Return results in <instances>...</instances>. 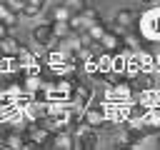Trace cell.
Wrapping results in <instances>:
<instances>
[{"mask_svg": "<svg viewBox=\"0 0 160 150\" xmlns=\"http://www.w3.org/2000/svg\"><path fill=\"white\" fill-rule=\"evenodd\" d=\"M108 118V108L105 105H85L82 108V125H90V128H100V122Z\"/></svg>", "mask_w": 160, "mask_h": 150, "instance_id": "6da1fadb", "label": "cell"}, {"mask_svg": "<svg viewBox=\"0 0 160 150\" xmlns=\"http://www.w3.org/2000/svg\"><path fill=\"white\" fill-rule=\"evenodd\" d=\"M98 42H100V48H102L105 52H112V55L120 52V50L125 48V45H122V32H120V30H105L102 38H100Z\"/></svg>", "mask_w": 160, "mask_h": 150, "instance_id": "7a4b0ae2", "label": "cell"}, {"mask_svg": "<svg viewBox=\"0 0 160 150\" xmlns=\"http://www.w3.org/2000/svg\"><path fill=\"white\" fill-rule=\"evenodd\" d=\"M138 18H140V15H138L135 10H120V12H115L112 22H115V28H118L120 32H132Z\"/></svg>", "mask_w": 160, "mask_h": 150, "instance_id": "3957f363", "label": "cell"}, {"mask_svg": "<svg viewBox=\"0 0 160 150\" xmlns=\"http://www.w3.org/2000/svg\"><path fill=\"white\" fill-rule=\"evenodd\" d=\"M78 135H75V148H82V150H92V148H98V135H95V128H78L75 130Z\"/></svg>", "mask_w": 160, "mask_h": 150, "instance_id": "277c9868", "label": "cell"}, {"mask_svg": "<svg viewBox=\"0 0 160 150\" xmlns=\"http://www.w3.org/2000/svg\"><path fill=\"white\" fill-rule=\"evenodd\" d=\"M50 148H60V150L75 148V135H72V130H68V128L55 130V132L50 135Z\"/></svg>", "mask_w": 160, "mask_h": 150, "instance_id": "5b68a950", "label": "cell"}, {"mask_svg": "<svg viewBox=\"0 0 160 150\" xmlns=\"http://www.w3.org/2000/svg\"><path fill=\"white\" fill-rule=\"evenodd\" d=\"M50 135H52V130H48L45 125H32L25 130V138H30L38 148H50Z\"/></svg>", "mask_w": 160, "mask_h": 150, "instance_id": "8992f818", "label": "cell"}, {"mask_svg": "<svg viewBox=\"0 0 160 150\" xmlns=\"http://www.w3.org/2000/svg\"><path fill=\"white\" fill-rule=\"evenodd\" d=\"M20 48H22V42L18 40V38H12V35H2L0 38V55L2 58H15L18 52H20Z\"/></svg>", "mask_w": 160, "mask_h": 150, "instance_id": "52a82bcc", "label": "cell"}, {"mask_svg": "<svg viewBox=\"0 0 160 150\" xmlns=\"http://www.w3.org/2000/svg\"><path fill=\"white\" fill-rule=\"evenodd\" d=\"M32 40H35L38 45H45V48H52V42H58V40L52 38L50 22H45V25H38V28H32Z\"/></svg>", "mask_w": 160, "mask_h": 150, "instance_id": "ba28073f", "label": "cell"}, {"mask_svg": "<svg viewBox=\"0 0 160 150\" xmlns=\"http://www.w3.org/2000/svg\"><path fill=\"white\" fill-rule=\"evenodd\" d=\"M50 30H52V38H55V40H68V38L75 35V32L70 30L68 20H50Z\"/></svg>", "mask_w": 160, "mask_h": 150, "instance_id": "9c48e42d", "label": "cell"}, {"mask_svg": "<svg viewBox=\"0 0 160 150\" xmlns=\"http://www.w3.org/2000/svg\"><path fill=\"white\" fill-rule=\"evenodd\" d=\"M148 110H150V105H145V102H135V105L128 108V118H130L132 122H138V120H142V118L148 115Z\"/></svg>", "mask_w": 160, "mask_h": 150, "instance_id": "30bf717a", "label": "cell"}, {"mask_svg": "<svg viewBox=\"0 0 160 150\" xmlns=\"http://www.w3.org/2000/svg\"><path fill=\"white\" fill-rule=\"evenodd\" d=\"M40 12H42V5H40V2L22 0V5H20V15H25V18H38Z\"/></svg>", "mask_w": 160, "mask_h": 150, "instance_id": "8fae6325", "label": "cell"}, {"mask_svg": "<svg viewBox=\"0 0 160 150\" xmlns=\"http://www.w3.org/2000/svg\"><path fill=\"white\" fill-rule=\"evenodd\" d=\"M105 30H108V25H105L102 20H95V22H90V25H88V30H85V32L90 35V40H95V42H98V40L102 38V32H105Z\"/></svg>", "mask_w": 160, "mask_h": 150, "instance_id": "7c38bea8", "label": "cell"}, {"mask_svg": "<svg viewBox=\"0 0 160 150\" xmlns=\"http://www.w3.org/2000/svg\"><path fill=\"white\" fill-rule=\"evenodd\" d=\"M70 15H72V12H70V10H68V8H65L60 0H58V5L50 10V20H68Z\"/></svg>", "mask_w": 160, "mask_h": 150, "instance_id": "4fadbf2b", "label": "cell"}, {"mask_svg": "<svg viewBox=\"0 0 160 150\" xmlns=\"http://www.w3.org/2000/svg\"><path fill=\"white\" fill-rule=\"evenodd\" d=\"M0 20H2V25H8V28H15V25H18V20H20V12H15V10H8V12H5Z\"/></svg>", "mask_w": 160, "mask_h": 150, "instance_id": "5bb4252c", "label": "cell"}, {"mask_svg": "<svg viewBox=\"0 0 160 150\" xmlns=\"http://www.w3.org/2000/svg\"><path fill=\"white\" fill-rule=\"evenodd\" d=\"M60 2H62L70 12H80V10L88 5V0H60Z\"/></svg>", "mask_w": 160, "mask_h": 150, "instance_id": "9a60e30c", "label": "cell"}, {"mask_svg": "<svg viewBox=\"0 0 160 150\" xmlns=\"http://www.w3.org/2000/svg\"><path fill=\"white\" fill-rule=\"evenodd\" d=\"M80 65H82V70H85L88 75H92V72H98V60H95V55H92V58H88V60H82Z\"/></svg>", "mask_w": 160, "mask_h": 150, "instance_id": "2e32d148", "label": "cell"}, {"mask_svg": "<svg viewBox=\"0 0 160 150\" xmlns=\"http://www.w3.org/2000/svg\"><path fill=\"white\" fill-rule=\"evenodd\" d=\"M140 2H145V5H160V0H140Z\"/></svg>", "mask_w": 160, "mask_h": 150, "instance_id": "e0dca14e", "label": "cell"}, {"mask_svg": "<svg viewBox=\"0 0 160 150\" xmlns=\"http://www.w3.org/2000/svg\"><path fill=\"white\" fill-rule=\"evenodd\" d=\"M0 148H5V142H2V132H0Z\"/></svg>", "mask_w": 160, "mask_h": 150, "instance_id": "ac0fdd59", "label": "cell"}, {"mask_svg": "<svg viewBox=\"0 0 160 150\" xmlns=\"http://www.w3.org/2000/svg\"><path fill=\"white\" fill-rule=\"evenodd\" d=\"M30 2H40V5H45V0H30Z\"/></svg>", "mask_w": 160, "mask_h": 150, "instance_id": "d6986e66", "label": "cell"}, {"mask_svg": "<svg viewBox=\"0 0 160 150\" xmlns=\"http://www.w3.org/2000/svg\"><path fill=\"white\" fill-rule=\"evenodd\" d=\"M158 135H160V132H158ZM158 140H160V138H158Z\"/></svg>", "mask_w": 160, "mask_h": 150, "instance_id": "ffe728a7", "label": "cell"}]
</instances>
